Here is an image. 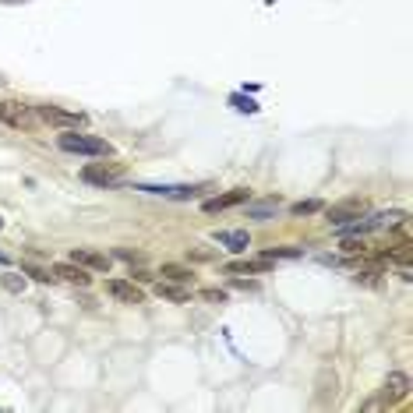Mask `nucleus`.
Masks as SVG:
<instances>
[{
    "label": "nucleus",
    "mask_w": 413,
    "mask_h": 413,
    "mask_svg": "<svg viewBox=\"0 0 413 413\" xmlns=\"http://www.w3.org/2000/svg\"><path fill=\"white\" fill-rule=\"evenodd\" d=\"M156 297L174 300V304H187V300H191V290H187L184 283H170V279H163V283H156Z\"/></svg>",
    "instance_id": "13"
},
{
    "label": "nucleus",
    "mask_w": 413,
    "mask_h": 413,
    "mask_svg": "<svg viewBox=\"0 0 413 413\" xmlns=\"http://www.w3.org/2000/svg\"><path fill=\"white\" fill-rule=\"evenodd\" d=\"M25 272H29V276H36L39 283H50V279H54L50 272H43V269H32V265H25Z\"/></svg>",
    "instance_id": "21"
},
{
    "label": "nucleus",
    "mask_w": 413,
    "mask_h": 413,
    "mask_svg": "<svg viewBox=\"0 0 413 413\" xmlns=\"http://www.w3.org/2000/svg\"><path fill=\"white\" fill-rule=\"evenodd\" d=\"M234 103H237V110H244V114H254V110H258V106H254L251 99H240V96H237Z\"/></svg>",
    "instance_id": "23"
},
{
    "label": "nucleus",
    "mask_w": 413,
    "mask_h": 413,
    "mask_svg": "<svg viewBox=\"0 0 413 413\" xmlns=\"http://www.w3.org/2000/svg\"><path fill=\"white\" fill-rule=\"evenodd\" d=\"M272 262L269 258H258V262H230V265H223V272L227 276H254V272H265Z\"/></svg>",
    "instance_id": "14"
},
{
    "label": "nucleus",
    "mask_w": 413,
    "mask_h": 413,
    "mask_svg": "<svg viewBox=\"0 0 413 413\" xmlns=\"http://www.w3.org/2000/svg\"><path fill=\"white\" fill-rule=\"evenodd\" d=\"M360 216H367V201H364V198H343V201H336V205H329V209H325V219H329V223H336V227H343V223H357Z\"/></svg>",
    "instance_id": "2"
},
{
    "label": "nucleus",
    "mask_w": 413,
    "mask_h": 413,
    "mask_svg": "<svg viewBox=\"0 0 413 413\" xmlns=\"http://www.w3.org/2000/svg\"><path fill=\"white\" fill-rule=\"evenodd\" d=\"M0 4H29V0H0Z\"/></svg>",
    "instance_id": "26"
},
{
    "label": "nucleus",
    "mask_w": 413,
    "mask_h": 413,
    "mask_svg": "<svg viewBox=\"0 0 413 413\" xmlns=\"http://www.w3.org/2000/svg\"><path fill=\"white\" fill-rule=\"evenodd\" d=\"M343 251H350V254L360 251V254H364V251H367V244H364V240H354V237H347V240H343Z\"/></svg>",
    "instance_id": "20"
},
{
    "label": "nucleus",
    "mask_w": 413,
    "mask_h": 413,
    "mask_svg": "<svg viewBox=\"0 0 413 413\" xmlns=\"http://www.w3.org/2000/svg\"><path fill=\"white\" fill-rule=\"evenodd\" d=\"M120 177H124L120 163H89V166H81V180L96 184V187H114V184H120Z\"/></svg>",
    "instance_id": "3"
},
{
    "label": "nucleus",
    "mask_w": 413,
    "mask_h": 413,
    "mask_svg": "<svg viewBox=\"0 0 413 413\" xmlns=\"http://www.w3.org/2000/svg\"><path fill=\"white\" fill-rule=\"evenodd\" d=\"M54 276L74 283V287H89V283H92V276H89L81 265H74V262H60V265H54Z\"/></svg>",
    "instance_id": "12"
},
{
    "label": "nucleus",
    "mask_w": 413,
    "mask_h": 413,
    "mask_svg": "<svg viewBox=\"0 0 413 413\" xmlns=\"http://www.w3.org/2000/svg\"><path fill=\"white\" fill-rule=\"evenodd\" d=\"M216 244H223V247H230V251H247V247H251V237L244 234V230H219V234H216Z\"/></svg>",
    "instance_id": "15"
},
{
    "label": "nucleus",
    "mask_w": 413,
    "mask_h": 413,
    "mask_svg": "<svg viewBox=\"0 0 413 413\" xmlns=\"http://www.w3.org/2000/svg\"><path fill=\"white\" fill-rule=\"evenodd\" d=\"M120 258H124V262H141V254H138V251H117Z\"/></svg>",
    "instance_id": "25"
},
{
    "label": "nucleus",
    "mask_w": 413,
    "mask_h": 413,
    "mask_svg": "<svg viewBox=\"0 0 413 413\" xmlns=\"http://www.w3.org/2000/svg\"><path fill=\"white\" fill-rule=\"evenodd\" d=\"M163 279H170V283H191V269H184V265H163V272H159Z\"/></svg>",
    "instance_id": "17"
},
{
    "label": "nucleus",
    "mask_w": 413,
    "mask_h": 413,
    "mask_svg": "<svg viewBox=\"0 0 413 413\" xmlns=\"http://www.w3.org/2000/svg\"><path fill=\"white\" fill-rule=\"evenodd\" d=\"M0 120L11 124V127H32L29 106H21V103H14V99H4V103H0Z\"/></svg>",
    "instance_id": "8"
},
{
    "label": "nucleus",
    "mask_w": 413,
    "mask_h": 413,
    "mask_svg": "<svg viewBox=\"0 0 413 413\" xmlns=\"http://www.w3.org/2000/svg\"><path fill=\"white\" fill-rule=\"evenodd\" d=\"M0 85H4V78H0Z\"/></svg>",
    "instance_id": "28"
},
{
    "label": "nucleus",
    "mask_w": 413,
    "mask_h": 413,
    "mask_svg": "<svg viewBox=\"0 0 413 413\" xmlns=\"http://www.w3.org/2000/svg\"><path fill=\"white\" fill-rule=\"evenodd\" d=\"M247 198H251V191H247V187H234V191H227V194H219V198H209V201H205V212L234 209V205H244Z\"/></svg>",
    "instance_id": "11"
},
{
    "label": "nucleus",
    "mask_w": 413,
    "mask_h": 413,
    "mask_svg": "<svg viewBox=\"0 0 413 413\" xmlns=\"http://www.w3.org/2000/svg\"><path fill=\"white\" fill-rule=\"evenodd\" d=\"M205 300H212V304H223V300H227V294H223V290H205Z\"/></svg>",
    "instance_id": "24"
},
{
    "label": "nucleus",
    "mask_w": 413,
    "mask_h": 413,
    "mask_svg": "<svg viewBox=\"0 0 413 413\" xmlns=\"http://www.w3.org/2000/svg\"><path fill=\"white\" fill-rule=\"evenodd\" d=\"M336 389H339L336 371H332V367H322V371H318V392H314L318 407H329V403L336 399Z\"/></svg>",
    "instance_id": "10"
},
{
    "label": "nucleus",
    "mask_w": 413,
    "mask_h": 413,
    "mask_svg": "<svg viewBox=\"0 0 413 413\" xmlns=\"http://www.w3.org/2000/svg\"><path fill=\"white\" fill-rule=\"evenodd\" d=\"M36 114H39V120L54 124V127H60V131H78V127L89 120L85 114H78V110H64V106H39Z\"/></svg>",
    "instance_id": "4"
},
{
    "label": "nucleus",
    "mask_w": 413,
    "mask_h": 413,
    "mask_svg": "<svg viewBox=\"0 0 413 413\" xmlns=\"http://www.w3.org/2000/svg\"><path fill=\"white\" fill-rule=\"evenodd\" d=\"M318 209H322V201H297L290 212H294V216H311V212H318Z\"/></svg>",
    "instance_id": "19"
},
{
    "label": "nucleus",
    "mask_w": 413,
    "mask_h": 413,
    "mask_svg": "<svg viewBox=\"0 0 413 413\" xmlns=\"http://www.w3.org/2000/svg\"><path fill=\"white\" fill-rule=\"evenodd\" d=\"M71 262L81 265V269H92V272H106V269H110V258L99 254V251H92V247H74V251H71Z\"/></svg>",
    "instance_id": "7"
},
{
    "label": "nucleus",
    "mask_w": 413,
    "mask_h": 413,
    "mask_svg": "<svg viewBox=\"0 0 413 413\" xmlns=\"http://www.w3.org/2000/svg\"><path fill=\"white\" fill-rule=\"evenodd\" d=\"M138 191L163 194V198H198L205 187H194V184H138Z\"/></svg>",
    "instance_id": "5"
},
{
    "label": "nucleus",
    "mask_w": 413,
    "mask_h": 413,
    "mask_svg": "<svg viewBox=\"0 0 413 413\" xmlns=\"http://www.w3.org/2000/svg\"><path fill=\"white\" fill-rule=\"evenodd\" d=\"M57 145L64 152H74V156H114V145H110V141L92 138V134H78V131H64L57 138Z\"/></svg>",
    "instance_id": "1"
},
{
    "label": "nucleus",
    "mask_w": 413,
    "mask_h": 413,
    "mask_svg": "<svg viewBox=\"0 0 413 413\" xmlns=\"http://www.w3.org/2000/svg\"><path fill=\"white\" fill-rule=\"evenodd\" d=\"M0 287H4L7 294H21V290H25V279H21L18 272H4V276H0Z\"/></svg>",
    "instance_id": "18"
},
{
    "label": "nucleus",
    "mask_w": 413,
    "mask_h": 413,
    "mask_svg": "<svg viewBox=\"0 0 413 413\" xmlns=\"http://www.w3.org/2000/svg\"><path fill=\"white\" fill-rule=\"evenodd\" d=\"M385 258H389V262H396V265H410V262H413V244H410V240H403L396 251H385Z\"/></svg>",
    "instance_id": "16"
},
{
    "label": "nucleus",
    "mask_w": 413,
    "mask_h": 413,
    "mask_svg": "<svg viewBox=\"0 0 413 413\" xmlns=\"http://www.w3.org/2000/svg\"><path fill=\"white\" fill-rule=\"evenodd\" d=\"M407 396H410V378H407L403 371H392V374L385 378L382 403H385V407H392V403H399V399H407Z\"/></svg>",
    "instance_id": "6"
},
{
    "label": "nucleus",
    "mask_w": 413,
    "mask_h": 413,
    "mask_svg": "<svg viewBox=\"0 0 413 413\" xmlns=\"http://www.w3.org/2000/svg\"><path fill=\"white\" fill-rule=\"evenodd\" d=\"M0 227H4V219H0Z\"/></svg>",
    "instance_id": "27"
},
{
    "label": "nucleus",
    "mask_w": 413,
    "mask_h": 413,
    "mask_svg": "<svg viewBox=\"0 0 413 413\" xmlns=\"http://www.w3.org/2000/svg\"><path fill=\"white\" fill-rule=\"evenodd\" d=\"M187 254H191L194 262H209V258H212V251H205V247H194V251H187Z\"/></svg>",
    "instance_id": "22"
},
{
    "label": "nucleus",
    "mask_w": 413,
    "mask_h": 413,
    "mask_svg": "<svg viewBox=\"0 0 413 413\" xmlns=\"http://www.w3.org/2000/svg\"><path fill=\"white\" fill-rule=\"evenodd\" d=\"M106 294L117 297L120 304H141V300H145V294L134 287V279H110V283H106Z\"/></svg>",
    "instance_id": "9"
}]
</instances>
